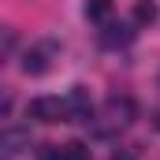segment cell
Listing matches in <instances>:
<instances>
[{
  "label": "cell",
  "instance_id": "6da1fadb",
  "mask_svg": "<svg viewBox=\"0 0 160 160\" xmlns=\"http://www.w3.org/2000/svg\"><path fill=\"white\" fill-rule=\"evenodd\" d=\"M138 116V104L134 97H108L104 108H101V123H97V134H116V130H127Z\"/></svg>",
  "mask_w": 160,
  "mask_h": 160
},
{
  "label": "cell",
  "instance_id": "7a4b0ae2",
  "mask_svg": "<svg viewBox=\"0 0 160 160\" xmlns=\"http://www.w3.org/2000/svg\"><path fill=\"white\" fill-rule=\"evenodd\" d=\"M26 116L38 123H67V104L60 97H34L26 104Z\"/></svg>",
  "mask_w": 160,
  "mask_h": 160
},
{
  "label": "cell",
  "instance_id": "3957f363",
  "mask_svg": "<svg viewBox=\"0 0 160 160\" xmlns=\"http://www.w3.org/2000/svg\"><path fill=\"white\" fill-rule=\"evenodd\" d=\"M63 104H67V123H89V116H93V101H89V93H86L82 86H75V89L63 97Z\"/></svg>",
  "mask_w": 160,
  "mask_h": 160
},
{
  "label": "cell",
  "instance_id": "277c9868",
  "mask_svg": "<svg viewBox=\"0 0 160 160\" xmlns=\"http://www.w3.org/2000/svg\"><path fill=\"white\" fill-rule=\"evenodd\" d=\"M134 41V26L130 22H104V30H101V45L104 48H123V45H130Z\"/></svg>",
  "mask_w": 160,
  "mask_h": 160
},
{
  "label": "cell",
  "instance_id": "5b68a950",
  "mask_svg": "<svg viewBox=\"0 0 160 160\" xmlns=\"http://www.w3.org/2000/svg\"><path fill=\"white\" fill-rule=\"evenodd\" d=\"M52 52H56V45H34V48H26V56H22V71H26V75H45Z\"/></svg>",
  "mask_w": 160,
  "mask_h": 160
},
{
  "label": "cell",
  "instance_id": "8992f818",
  "mask_svg": "<svg viewBox=\"0 0 160 160\" xmlns=\"http://www.w3.org/2000/svg\"><path fill=\"white\" fill-rule=\"evenodd\" d=\"M0 149H4V157L26 153V149H30V130H26V127H8L4 138H0Z\"/></svg>",
  "mask_w": 160,
  "mask_h": 160
},
{
  "label": "cell",
  "instance_id": "52a82bcc",
  "mask_svg": "<svg viewBox=\"0 0 160 160\" xmlns=\"http://www.w3.org/2000/svg\"><path fill=\"white\" fill-rule=\"evenodd\" d=\"M86 19L89 22H108L112 19V0H86Z\"/></svg>",
  "mask_w": 160,
  "mask_h": 160
},
{
  "label": "cell",
  "instance_id": "ba28073f",
  "mask_svg": "<svg viewBox=\"0 0 160 160\" xmlns=\"http://www.w3.org/2000/svg\"><path fill=\"white\" fill-rule=\"evenodd\" d=\"M157 4H153V0H138V4H134V22H138V26H149V22H157Z\"/></svg>",
  "mask_w": 160,
  "mask_h": 160
},
{
  "label": "cell",
  "instance_id": "9c48e42d",
  "mask_svg": "<svg viewBox=\"0 0 160 160\" xmlns=\"http://www.w3.org/2000/svg\"><path fill=\"white\" fill-rule=\"evenodd\" d=\"M63 160H89V145H82V142H67V145H63Z\"/></svg>",
  "mask_w": 160,
  "mask_h": 160
},
{
  "label": "cell",
  "instance_id": "30bf717a",
  "mask_svg": "<svg viewBox=\"0 0 160 160\" xmlns=\"http://www.w3.org/2000/svg\"><path fill=\"white\" fill-rule=\"evenodd\" d=\"M38 160H63V145H41Z\"/></svg>",
  "mask_w": 160,
  "mask_h": 160
},
{
  "label": "cell",
  "instance_id": "8fae6325",
  "mask_svg": "<svg viewBox=\"0 0 160 160\" xmlns=\"http://www.w3.org/2000/svg\"><path fill=\"white\" fill-rule=\"evenodd\" d=\"M112 160H130V153H123V157H112Z\"/></svg>",
  "mask_w": 160,
  "mask_h": 160
},
{
  "label": "cell",
  "instance_id": "7c38bea8",
  "mask_svg": "<svg viewBox=\"0 0 160 160\" xmlns=\"http://www.w3.org/2000/svg\"><path fill=\"white\" fill-rule=\"evenodd\" d=\"M153 127H157V130H160V112H157V119H153Z\"/></svg>",
  "mask_w": 160,
  "mask_h": 160
}]
</instances>
